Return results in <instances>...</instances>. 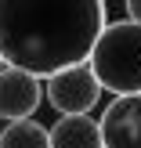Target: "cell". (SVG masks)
<instances>
[{
    "instance_id": "1",
    "label": "cell",
    "mask_w": 141,
    "mask_h": 148,
    "mask_svg": "<svg viewBox=\"0 0 141 148\" xmlns=\"http://www.w3.org/2000/svg\"><path fill=\"white\" fill-rule=\"evenodd\" d=\"M105 0H0V58L47 79L91 58Z\"/></svg>"
},
{
    "instance_id": "2",
    "label": "cell",
    "mask_w": 141,
    "mask_h": 148,
    "mask_svg": "<svg viewBox=\"0 0 141 148\" xmlns=\"http://www.w3.org/2000/svg\"><path fill=\"white\" fill-rule=\"evenodd\" d=\"M87 65L112 98L141 94V25L130 18L105 22Z\"/></svg>"
},
{
    "instance_id": "3",
    "label": "cell",
    "mask_w": 141,
    "mask_h": 148,
    "mask_svg": "<svg viewBox=\"0 0 141 148\" xmlns=\"http://www.w3.org/2000/svg\"><path fill=\"white\" fill-rule=\"evenodd\" d=\"M43 101L58 116H91L101 101V83L91 72V65L80 62L43 79Z\"/></svg>"
},
{
    "instance_id": "4",
    "label": "cell",
    "mask_w": 141,
    "mask_h": 148,
    "mask_svg": "<svg viewBox=\"0 0 141 148\" xmlns=\"http://www.w3.org/2000/svg\"><path fill=\"white\" fill-rule=\"evenodd\" d=\"M43 105V79L25 69L4 65L0 69V119H33Z\"/></svg>"
},
{
    "instance_id": "5",
    "label": "cell",
    "mask_w": 141,
    "mask_h": 148,
    "mask_svg": "<svg viewBox=\"0 0 141 148\" xmlns=\"http://www.w3.org/2000/svg\"><path fill=\"white\" fill-rule=\"evenodd\" d=\"M98 127L105 148H141V94L112 98L101 108Z\"/></svg>"
},
{
    "instance_id": "6",
    "label": "cell",
    "mask_w": 141,
    "mask_h": 148,
    "mask_svg": "<svg viewBox=\"0 0 141 148\" xmlns=\"http://www.w3.org/2000/svg\"><path fill=\"white\" fill-rule=\"evenodd\" d=\"M47 137L51 148H105L94 116H58L54 127H47Z\"/></svg>"
},
{
    "instance_id": "7",
    "label": "cell",
    "mask_w": 141,
    "mask_h": 148,
    "mask_svg": "<svg viewBox=\"0 0 141 148\" xmlns=\"http://www.w3.org/2000/svg\"><path fill=\"white\" fill-rule=\"evenodd\" d=\"M0 148H51L47 127L36 119H14L0 130Z\"/></svg>"
},
{
    "instance_id": "8",
    "label": "cell",
    "mask_w": 141,
    "mask_h": 148,
    "mask_svg": "<svg viewBox=\"0 0 141 148\" xmlns=\"http://www.w3.org/2000/svg\"><path fill=\"white\" fill-rule=\"evenodd\" d=\"M123 7H127V18H130V22H138V25H141V0H127Z\"/></svg>"
},
{
    "instance_id": "9",
    "label": "cell",
    "mask_w": 141,
    "mask_h": 148,
    "mask_svg": "<svg viewBox=\"0 0 141 148\" xmlns=\"http://www.w3.org/2000/svg\"><path fill=\"white\" fill-rule=\"evenodd\" d=\"M0 69H4V58H0Z\"/></svg>"
}]
</instances>
